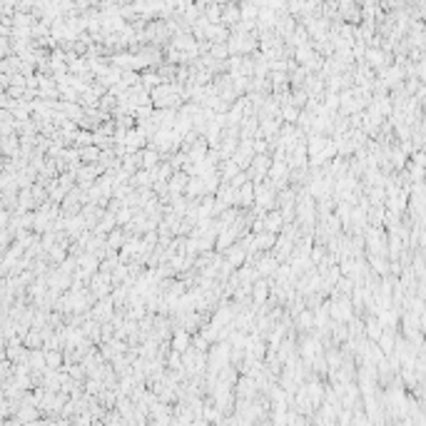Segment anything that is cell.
<instances>
[{"mask_svg":"<svg viewBox=\"0 0 426 426\" xmlns=\"http://www.w3.org/2000/svg\"><path fill=\"white\" fill-rule=\"evenodd\" d=\"M272 162H274V160L267 155H254L252 162H250V167H247V172H250V177H252L254 182H262V180L270 177Z\"/></svg>","mask_w":426,"mask_h":426,"instance_id":"obj_1","label":"cell"},{"mask_svg":"<svg viewBox=\"0 0 426 426\" xmlns=\"http://www.w3.org/2000/svg\"><path fill=\"white\" fill-rule=\"evenodd\" d=\"M190 342H192L190 331H187V329H180L172 337V349H174V351H182V354H185V351L190 349Z\"/></svg>","mask_w":426,"mask_h":426,"instance_id":"obj_4","label":"cell"},{"mask_svg":"<svg viewBox=\"0 0 426 426\" xmlns=\"http://www.w3.org/2000/svg\"><path fill=\"white\" fill-rule=\"evenodd\" d=\"M117 244H125V234L120 232V230L110 232V237H107V250H117Z\"/></svg>","mask_w":426,"mask_h":426,"instance_id":"obj_8","label":"cell"},{"mask_svg":"<svg viewBox=\"0 0 426 426\" xmlns=\"http://www.w3.org/2000/svg\"><path fill=\"white\" fill-rule=\"evenodd\" d=\"M299 107H294V105H284L282 107V120L284 122H299Z\"/></svg>","mask_w":426,"mask_h":426,"instance_id":"obj_6","label":"cell"},{"mask_svg":"<svg viewBox=\"0 0 426 426\" xmlns=\"http://www.w3.org/2000/svg\"><path fill=\"white\" fill-rule=\"evenodd\" d=\"M267 294H270V282L267 279H259L257 284L252 287V299L257 307H264V299H267Z\"/></svg>","mask_w":426,"mask_h":426,"instance_id":"obj_3","label":"cell"},{"mask_svg":"<svg viewBox=\"0 0 426 426\" xmlns=\"http://www.w3.org/2000/svg\"><path fill=\"white\" fill-rule=\"evenodd\" d=\"M264 230H270V232H282L284 230V214L279 212V210H274V212H267L264 214Z\"/></svg>","mask_w":426,"mask_h":426,"instance_id":"obj_2","label":"cell"},{"mask_svg":"<svg viewBox=\"0 0 426 426\" xmlns=\"http://www.w3.org/2000/svg\"><path fill=\"white\" fill-rule=\"evenodd\" d=\"M45 362H48L50 369L62 367V354H60V349H45Z\"/></svg>","mask_w":426,"mask_h":426,"instance_id":"obj_5","label":"cell"},{"mask_svg":"<svg viewBox=\"0 0 426 426\" xmlns=\"http://www.w3.org/2000/svg\"><path fill=\"white\" fill-rule=\"evenodd\" d=\"M319 259H322V247L311 250V262H319Z\"/></svg>","mask_w":426,"mask_h":426,"instance_id":"obj_9","label":"cell"},{"mask_svg":"<svg viewBox=\"0 0 426 426\" xmlns=\"http://www.w3.org/2000/svg\"><path fill=\"white\" fill-rule=\"evenodd\" d=\"M314 322H317V317H314L311 311H299V317H297V324H299V329H309Z\"/></svg>","mask_w":426,"mask_h":426,"instance_id":"obj_7","label":"cell"}]
</instances>
